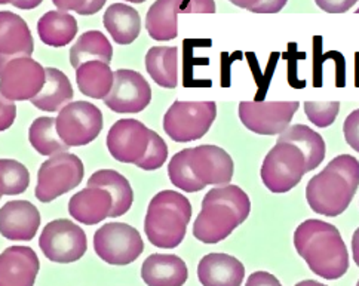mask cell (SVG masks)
Here are the masks:
<instances>
[{"mask_svg": "<svg viewBox=\"0 0 359 286\" xmlns=\"http://www.w3.org/2000/svg\"><path fill=\"white\" fill-rule=\"evenodd\" d=\"M245 286H282V283L273 275L267 271H254L248 278Z\"/></svg>", "mask_w": 359, "mask_h": 286, "instance_id": "cell-40", "label": "cell"}, {"mask_svg": "<svg viewBox=\"0 0 359 286\" xmlns=\"http://www.w3.org/2000/svg\"><path fill=\"white\" fill-rule=\"evenodd\" d=\"M37 33L45 45L62 48L78 34V21L67 12L49 11L37 21Z\"/></svg>", "mask_w": 359, "mask_h": 286, "instance_id": "cell-27", "label": "cell"}, {"mask_svg": "<svg viewBox=\"0 0 359 286\" xmlns=\"http://www.w3.org/2000/svg\"><path fill=\"white\" fill-rule=\"evenodd\" d=\"M307 174L304 154L291 142L278 141L266 154L262 165V181L272 193H287Z\"/></svg>", "mask_w": 359, "mask_h": 286, "instance_id": "cell-6", "label": "cell"}, {"mask_svg": "<svg viewBox=\"0 0 359 286\" xmlns=\"http://www.w3.org/2000/svg\"><path fill=\"white\" fill-rule=\"evenodd\" d=\"M146 70L156 85L174 89L178 83V49L175 46H153L146 54Z\"/></svg>", "mask_w": 359, "mask_h": 286, "instance_id": "cell-28", "label": "cell"}, {"mask_svg": "<svg viewBox=\"0 0 359 286\" xmlns=\"http://www.w3.org/2000/svg\"><path fill=\"white\" fill-rule=\"evenodd\" d=\"M356 14H359V9H356Z\"/></svg>", "mask_w": 359, "mask_h": 286, "instance_id": "cell-50", "label": "cell"}, {"mask_svg": "<svg viewBox=\"0 0 359 286\" xmlns=\"http://www.w3.org/2000/svg\"><path fill=\"white\" fill-rule=\"evenodd\" d=\"M106 30L118 45H131L140 36L141 18L138 11L125 4H113L102 17Z\"/></svg>", "mask_w": 359, "mask_h": 286, "instance_id": "cell-24", "label": "cell"}, {"mask_svg": "<svg viewBox=\"0 0 359 286\" xmlns=\"http://www.w3.org/2000/svg\"><path fill=\"white\" fill-rule=\"evenodd\" d=\"M14 0H0V5H8V4H12Z\"/></svg>", "mask_w": 359, "mask_h": 286, "instance_id": "cell-49", "label": "cell"}, {"mask_svg": "<svg viewBox=\"0 0 359 286\" xmlns=\"http://www.w3.org/2000/svg\"><path fill=\"white\" fill-rule=\"evenodd\" d=\"M187 158L191 171L205 187H223L230 184L233 178V159L219 146H198L187 149Z\"/></svg>", "mask_w": 359, "mask_h": 286, "instance_id": "cell-15", "label": "cell"}, {"mask_svg": "<svg viewBox=\"0 0 359 286\" xmlns=\"http://www.w3.org/2000/svg\"><path fill=\"white\" fill-rule=\"evenodd\" d=\"M297 254L316 276L343 278L349 270V252L336 226L323 219H306L294 231Z\"/></svg>", "mask_w": 359, "mask_h": 286, "instance_id": "cell-1", "label": "cell"}, {"mask_svg": "<svg viewBox=\"0 0 359 286\" xmlns=\"http://www.w3.org/2000/svg\"><path fill=\"white\" fill-rule=\"evenodd\" d=\"M39 258L29 246H9L0 254V286H34Z\"/></svg>", "mask_w": 359, "mask_h": 286, "instance_id": "cell-16", "label": "cell"}, {"mask_svg": "<svg viewBox=\"0 0 359 286\" xmlns=\"http://www.w3.org/2000/svg\"><path fill=\"white\" fill-rule=\"evenodd\" d=\"M29 169L14 159H0V196H15L29 189Z\"/></svg>", "mask_w": 359, "mask_h": 286, "instance_id": "cell-32", "label": "cell"}, {"mask_svg": "<svg viewBox=\"0 0 359 286\" xmlns=\"http://www.w3.org/2000/svg\"><path fill=\"white\" fill-rule=\"evenodd\" d=\"M150 101L151 88L143 74L126 69L114 72L113 88L104 98V104L111 111L135 114L143 111Z\"/></svg>", "mask_w": 359, "mask_h": 286, "instance_id": "cell-13", "label": "cell"}, {"mask_svg": "<svg viewBox=\"0 0 359 286\" xmlns=\"http://www.w3.org/2000/svg\"><path fill=\"white\" fill-rule=\"evenodd\" d=\"M83 172V163L76 154L66 151L49 158L37 172V200L49 203L69 193L82 183Z\"/></svg>", "mask_w": 359, "mask_h": 286, "instance_id": "cell-7", "label": "cell"}, {"mask_svg": "<svg viewBox=\"0 0 359 286\" xmlns=\"http://www.w3.org/2000/svg\"><path fill=\"white\" fill-rule=\"evenodd\" d=\"M214 0H189L187 5L182 9V14H214Z\"/></svg>", "mask_w": 359, "mask_h": 286, "instance_id": "cell-39", "label": "cell"}, {"mask_svg": "<svg viewBox=\"0 0 359 286\" xmlns=\"http://www.w3.org/2000/svg\"><path fill=\"white\" fill-rule=\"evenodd\" d=\"M41 212L29 200H11L0 210V235L9 240H32L41 227Z\"/></svg>", "mask_w": 359, "mask_h": 286, "instance_id": "cell-17", "label": "cell"}, {"mask_svg": "<svg viewBox=\"0 0 359 286\" xmlns=\"http://www.w3.org/2000/svg\"><path fill=\"white\" fill-rule=\"evenodd\" d=\"M184 0H156L146 15V29L153 41L168 42L177 37V15Z\"/></svg>", "mask_w": 359, "mask_h": 286, "instance_id": "cell-22", "label": "cell"}, {"mask_svg": "<svg viewBox=\"0 0 359 286\" xmlns=\"http://www.w3.org/2000/svg\"><path fill=\"white\" fill-rule=\"evenodd\" d=\"M94 250L102 261L128 266L143 254L144 242L137 229L125 223H107L94 235Z\"/></svg>", "mask_w": 359, "mask_h": 286, "instance_id": "cell-9", "label": "cell"}, {"mask_svg": "<svg viewBox=\"0 0 359 286\" xmlns=\"http://www.w3.org/2000/svg\"><path fill=\"white\" fill-rule=\"evenodd\" d=\"M343 134L344 139L348 144L359 153V109L353 110L343 125Z\"/></svg>", "mask_w": 359, "mask_h": 286, "instance_id": "cell-36", "label": "cell"}, {"mask_svg": "<svg viewBox=\"0 0 359 286\" xmlns=\"http://www.w3.org/2000/svg\"><path fill=\"white\" fill-rule=\"evenodd\" d=\"M294 286H327V285L316 282V280H303V282H299L297 285H294Z\"/></svg>", "mask_w": 359, "mask_h": 286, "instance_id": "cell-47", "label": "cell"}, {"mask_svg": "<svg viewBox=\"0 0 359 286\" xmlns=\"http://www.w3.org/2000/svg\"><path fill=\"white\" fill-rule=\"evenodd\" d=\"M243 278L245 267L229 254H208L198 266V279L202 286H241Z\"/></svg>", "mask_w": 359, "mask_h": 286, "instance_id": "cell-18", "label": "cell"}, {"mask_svg": "<svg viewBox=\"0 0 359 286\" xmlns=\"http://www.w3.org/2000/svg\"><path fill=\"white\" fill-rule=\"evenodd\" d=\"M125 2H131V4H143L146 0H125Z\"/></svg>", "mask_w": 359, "mask_h": 286, "instance_id": "cell-48", "label": "cell"}, {"mask_svg": "<svg viewBox=\"0 0 359 286\" xmlns=\"http://www.w3.org/2000/svg\"><path fill=\"white\" fill-rule=\"evenodd\" d=\"M33 50L34 41L27 22L14 12L0 11V57H32Z\"/></svg>", "mask_w": 359, "mask_h": 286, "instance_id": "cell-19", "label": "cell"}, {"mask_svg": "<svg viewBox=\"0 0 359 286\" xmlns=\"http://www.w3.org/2000/svg\"><path fill=\"white\" fill-rule=\"evenodd\" d=\"M359 0H315V4L328 14H343Z\"/></svg>", "mask_w": 359, "mask_h": 286, "instance_id": "cell-38", "label": "cell"}, {"mask_svg": "<svg viewBox=\"0 0 359 286\" xmlns=\"http://www.w3.org/2000/svg\"><path fill=\"white\" fill-rule=\"evenodd\" d=\"M46 70L32 57H0V93L11 101H27L39 95Z\"/></svg>", "mask_w": 359, "mask_h": 286, "instance_id": "cell-8", "label": "cell"}, {"mask_svg": "<svg viewBox=\"0 0 359 286\" xmlns=\"http://www.w3.org/2000/svg\"><path fill=\"white\" fill-rule=\"evenodd\" d=\"M217 118L214 101H175L163 116V129L175 142H190L207 135Z\"/></svg>", "mask_w": 359, "mask_h": 286, "instance_id": "cell-5", "label": "cell"}, {"mask_svg": "<svg viewBox=\"0 0 359 286\" xmlns=\"http://www.w3.org/2000/svg\"><path fill=\"white\" fill-rule=\"evenodd\" d=\"M46 82L39 95L32 100V104L42 111H60L70 104L73 98V86L69 77L54 67H45Z\"/></svg>", "mask_w": 359, "mask_h": 286, "instance_id": "cell-25", "label": "cell"}, {"mask_svg": "<svg viewBox=\"0 0 359 286\" xmlns=\"http://www.w3.org/2000/svg\"><path fill=\"white\" fill-rule=\"evenodd\" d=\"M43 0H14L12 5L18 9H24V11H29V9H34L39 6Z\"/></svg>", "mask_w": 359, "mask_h": 286, "instance_id": "cell-44", "label": "cell"}, {"mask_svg": "<svg viewBox=\"0 0 359 286\" xmlns=\"http://www.w3.org/2000/svg\"><path fill=\"white\" fill-rule=\"evenodd\" d=\"M0 198H2V196H0Z\"/></svg>", "mask_w": 359, "mask_h": 286, "instance_id": "cell-52", "label": "cell"}, {"mask_svg": "<svg viewBox=\"0 0 359 286\" xmlns=\"http://www.w3.org/2000/svg\"><path fill=\"white\" fill-rule=\"evenodd\" d=\"M191 218V205L182 193L163 190L149 203L144 231L153 246L172 250L184 240Z\"/></svg>", "mask_w": 359, "mask_h": 286, "instance_id": "cell-4", "label": "cell"}, {"mask_svg": "<svg viewBox=\"0 0 359 286\" xmlns=\"http://www.w3.org/2000/svg\"><path fill=\"white\" fill-rule=\"evenodd\" d=\"M17 118V104L8 100L0 93V132L6 131L14 125Z\"/></svg>", "mask_w": 359, "mask_h": 286, "instance_id": "cell-37", "label": "cell"}, {"mask_svg": "<svg viewBox=\"0 0 359 286\" xmlns=\"http://www.w3.org/2000/svg\"><path fill=\"white\" fill-rule=\"evenodd\" d=\"M79 90L94 100H104L113 88L114 73L110 66L101 61H88L76 70Z\"/></svg>", "mask_w": 359, "mask_h": 286, "instance_id": "cell-29", "label": "cell"}, {"mask_svg": "<svg viewBox=\"0 0 359 286\" xmlns=\"http://www.w3.org/2000/svg\"><path fill=\"white\" fill-rule=\"evenodd\" d=\"M86 187H100L107 190L113 198L111 218H118L131 210L134 202L133 187L122 174L113 169H100L88 179Z\"/></svg>", "mask_w": 359, "mask_h": 286, "instance_id": "cell-23", "label": "cell"}, {"mask_svg": "<svg viewBox=\"0 0 359 286\" xmlns=\"http://www.w3.org/2000/svg\"><path fill=\"white\" fill-rule=\"evenodd\" d=\"M229 2H232L233 5H236L242 9L251 11L254 6H257L260 4V0H229Z\"/></svg>", "mask_w": 359, "mask_h": 286, "instance_id": "cell-46", "label": "cell"}, {"mask_svg": "<svg viewBox=\"0 0 359 286\" xmlns=\"http://www.w3.org/2000/svg\"><path fill=\"white\" fill-rule=\"evenodd\" d=\"M166 158H168V146H166V142L162 137H159V134L150 131L149 149L144 158L137 163V166L144 169V171H156L166 162Z\"/></svg>", "mask_w": 359, "mask_h": 286, "instance_id": "cell-35", "label": "cell"}, {"mask_svg": "<svg viewBox=\"0 0 359 286\" xmlns=\"http://www.w3.org/2000/svg\"><path fill=\"white\" fill-rule=\"evenodd\" d=\"M288 0H260L257 6H254L251 12L254 14H276V12L284 9Z\"/></svg>", "mask_w": 359, "mask_h": 286, "instance_id": "cell-41", "label": "cell"}, {"mask_svg": "<svg viewBox=\"0 0 359 286\" xmlns=\"http://www.w3.org/2000/svg\"><path fill=\"white\" fill-rule=\"evenodd\" d=\"M102 125L101 110L88 101L70 102L57 116V132L69 147L93 142L101 134Z\"/></svg>", "mask_w": 359, "mask_h": 286, "instance_id": "cell-10", "label": "cell"}, {"mask_svg": "<svg viewBox=\"0 0 359 286\" xmlns=\"http://www.w3.org/2000/svg\"><path fill=\"white\" fill-rule=\"evenodd\" d=\"M150 131L140 121L121 119L110 128L107 149L118 162L137 165L149 149Z\"/></svg>", "mask_w": 359, "mask_h": 286, "instance_id": "cell-14", "label": "cell"}, {"mask_svg": "<svg viewBox=\"0 0 359 286\" xmlns=\"http://www.w3.org/2000/svg\"><path fill=\"white\" fill-rule=\"evenodd\" d=\"M359 187V161L351 154L332 159L306 187L311 210L324 217H337L348 210Z\"/></svg>", "mask_w": 359, "mask_h": 286, "instance_id": "cell-2", "label": "cell"}, {"mask_svg": "<svg viewBox=\"0 0 359 286\" xmlns=\"http://www.w3.org/2000/svg\"><path fill=\"white\" fill-rule=\"evenodd\" d=\"M250 211V198L241 187L233 184L214 187L202 200V210L194 224V236L202 243H219L245 223Z\"/></svg>", "mask_w": 359, "mask_h": 286, "instance_id": "cell-3", "label": "cell"}, {"mask_svg": "<svg viewBox=\"0 0 359 286\" xmlns=\"http://www.w3.org/2000/svg\"><path fill=\"white\" fill-rule=\"evenodd\" d=\"M141 278L147 286H183L189 270L182 258L172 254H151L141 266Z\"/></svg>", "mask_w": 359, "mask_h": 286, "instance_id": "cell-21", "label": "cell"}, {"mask_svg": "<svg viewBox=\"0 0 359 286\" xmlns=\"http://www.w3.org/2000/svg\"><path fill=\"white\" fill-rule=\"evenodd\" d=\"M113 48L109 39L98 30L83 33L70 49V64L78 70L88 61H101L110 64Z\"/></svg>", "mask_w": 359, "mask_h": 286, "instance_id": "cell-30", "label": "cell"}, {"mask_svg": "<svg viewBox=\"0 0 359 286\" xmlns=\"http://www.w3.org/2000/svg\"><path fill=\"white\" fill-rule=\"evenodd\" d=\"M299 107V101H242L239 119L254 134L280 135Z\"/></svg>", "mask_w": 359, "mask_h": 286, "instance_id": "cell-12", "label": "cell"}, {"mask_svg": "<svg viewBox=\"0 0 359 286\" xmlns=\"http://www.w3.org/2000/svg\"><path fill=\"white\" fill-rule=\"evenodd\" d=\"M107 0H89V4L86 5V8L83 9L82 15H94L97 12L106 5Z\"/></svg>", "mask_w": 359, "mask_h": 286, "instance_id": "cell-43", "label": "cell"}, {"mask_svg": "<svg viewBox=\"0 0 359 286\" xmlns=\"http://www.w3.org/2000/svg\"><path fill=\"white\" fill-rule=\"evenodd\" d=\"M278 141L291 142V144L300 149V151L306 158L307 172L313 171V169H316L325 159L327 146L324 138L318 132H315L312 128L306 125L299 123L288 126L285 131L279 135Z\"/></svg>", "mask_w": 359, "mask_h": 286, "instance_id": "cell-26", "label": "cell"}, {"mask_svg": "<svg viewBox=\"0 0 359 286\" xmlns=\"http://www.w3.org/2000/svg\"><path fill=\"white\" fill-rule=\"evenodd\" d=\"M53 4L58 8V11H74L82 15V12L89 4V0H53Z\"/></svg>", "mask_w": 359, "mask_h": 286, "instance_id": "cell-42", "label": "cell"}, {"mask_svg": "<svg viewBox=\"0 0 359 286\" xmlns=\"http://www.w3.org/2000/svg\"><path fill=\"white\" fill-rule=\"evenodd\" d=\"M352 257H353V261L359 267V227L355 230L352 236Z\"/></svg>", "mask_w": 359, "mask_h": 286, "instance_id": "cell-45", "label": "cell"}, {"mask_svg": "<svg viewBox=\"0 0 359 286\" xmlns=\"http://www.w3.org/2000/svg\"><path fill=\"white\" fill-rule=\"evenodd\" d=\"M340 111L339 101L330 102H316V101H306L304 102V113L315 126L318 128H328L337 119Z\"/></svg>", "mask_w": 359, "mask_h": 286, "instance_id": "cell-34", "label": "cell"}, {"mask_svg": "<svg viewBox=\"0 0 359 286\" xmlns=\"http://www.w3.org/2000/svg\"><path fill=\"white\" fill-rule=\"evenodd\" d=\"M39 246L43 255L53 263L70 264L85 255L88 239L85 231L70 219H54L41 233Z\"/></svg>", "mask_w": 359, "mask_h": 286, "instance_id": "cell-11", "label": "cell"}, {"mask_svg": "<svg viewBox=\"0 0 359 286\" xmlns=\"http://www.w3.org/2000/svg\"><path fill=\"white\" fill-rule=\"evenodd\" d=\"M356 286H359V280H358V283H356Z\"/></svg>", "mask_w": 359, "mask_h": 286, "instance_id": "cell-51", "label": "cell"}, {"mask_svg": "<svg viewBox=\"0 0 359 286\" xmlns=\"http://www.w3.org/2000/svg\"><path fill=\"white\" fill-rule=\"evenodd\" d=\"M168 177L175 187L187 193H195L205 189L189 165L187 149L172 156L168 165Z\"/></svg>", "mask_w": 359, "mask_h": 286, "instance_id": "cell-33", "label": "cell"}, {"mask_svg": "<svg viewBox=\"0 0 359 286\" xmlns=\"http://www.w3.org/2000/svg\"><path fill=\"white\" fill-rule=\"evenodd\" d=\"M29 139L37 153L42 156H49V158L60 153H66L70 149L60 138L57 132V119L54 118L36 119L30 126Z\"/></svg>", "mask_w": 359, "mask_h": 286, "instance_id": "cell-31", "label": "cell"}, {"mask_svg": "<svg viewBox=\"0 0 359 286\" xmlns=\"http://www.w3.org/2000/svg\"><path fill=\"white\" fill-rule=\"evenodd\" d=\"M113 210L111 194L100 187H86L78 191L69 202V214L78 223L94 226L110 217Z\"/></svg>", "mask_w": 359, "mask_h": 286, "instance_id": "cell-20", "label": "cell"}]
</instances>
